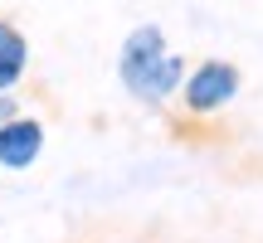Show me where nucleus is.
I'll list each match as a JSON object with an SVG mask.
<instances>
[{
    "mask_svg": "<svg viewBox=\"0 0 263 243\" xmlns=\"http://www.w3.org/2000/svg\"><path fill=\"white\" fill-rule=\"evenodd\" d=\"M44 151V121L39 117H10L0 127V170H29Z\"/></svg>",
    "mask_w": 263,
    "mask_h": 243,
    "instance_id": "7ed1b4c3",
    "label": "nucleus"
},
{
    "mask_svg": "<svg viewBox=\"0 0 263 243\" xmlns=\"http://www.w3.org/2000/svg\"><path fill=\"white\" fill-rule=\"evenodd\" d=\"M10 117H20V103H15V93H0V127H5Z\"/></svg>",
    "mask_w": 263,
    "mask_h": 243,
    "instance_id": "39448f33",
    "label": "nucleus"
},
{
    "mask_svg": "<svg viewBox=\"0 0 263 243\" xmlns=\"http://www.w3.org/2000/svg\"><path fill=\"white\" fill-rule=\"evenodd\" d=\"M185 58L171 54L161 25H137L122 39V54H117V78L137 103L146 107H166L171 97H180V83H185Z\"/></svg>",
    "mask_w": 263,
    "mask_h": 243,
    "instance_id": "f257e3e1",
    "label": "nucleus"
},
{
    "mask_svg": "<svg viewBox=\"0 0 263 243\" xmlns=\"http://www.w3.org/2000/svg\"><path fill=\"white\" fill-rule=\"evenodd\" d=\"M239 83H244V73H239L229 58H205V64H195L185 73V83H180V107H185L190 117H215L219 107L234 103Z\"/></svg>",
    "mask_w": 263,
    "mask_h": 243,
    "instance_id": "f03ea898",
    "label": "nucleus"
},
{
    "mask_svg": "<svg viewBox=\"0 0 263 243\" xmlns=\"http://www.w3.org/2000/svg\"><path fill=\"white\" fill-rule=\"evenodd\" d=\"M29 73V39L15 19L0 15V93L20 88V78Z\"/></svg>",
    "mask_w": 263,
    "mask_h": 243,
    "instance_id": "20e7f679",
    "label": "nucleus"
}]
</instances>
